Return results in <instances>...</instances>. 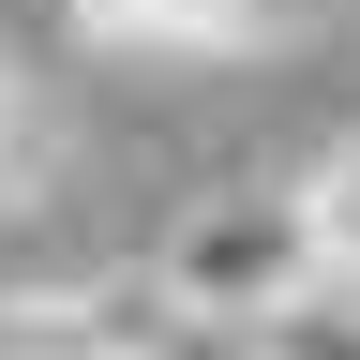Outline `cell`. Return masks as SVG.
<instances>
[{
  "instance_id": "6da1fadb",
  "label": "cell",
  "mask_w": 360,
  "mask_h": 360,
  "mask_svg": "<svg viewBox=\"0 0 360 360\" xmlns=\"http://www.w3.org/2000/svg\"><path fill=\"white\" fill-rule=\"evenodd\" d=\"M150 285H165V315L180 330H270L285 300H315L330 270H315V240H300V195L285 180H225V195H195L165 225V255H150Z\"/></svg>"
},
{
  "instance_id": "7a4b0ae2",
  "label": "cell",
  "mask_w": 360,
  "mask_h": 360,
  "mask_svg": "<svg viewBox=\"0 0 360 360\" xmlns=\"http://www.w3.org/2000/svg\"><path fill=\"white\" fill-rule=\"evenodd\" d=\"M195 330L165 315L150 270H75V285H0V360H180Z\"/></svg>"
},
{
  "instance_id": "3957f363",
  "label": "cell",
  "mask_w": 360,
  "mask_h": 360,
  "mask_svg": "<svg viewBox=\"0 0 360 360\" xmlns=\"http://www.w3.org/2000/svg\"><path fill=\"white\" fill-rule=\"evenodd\" d=\"M90 60H285L315 0H60Z\"/></svg>"
},
{
  "instance_id": "277c9868",
  "label": "cell",
  "mask_w": 360,
  "mask_h": 360,
  "mask_svg": "<svg viewBox=\"0 0 360 360\" xmlns=\"http://www.w3.org/2000/svg\"><path fill=\"white\" fill-rule=\"evenodd\" d=\"M45 195H60V90L0 45V225H30Z\"/></svg>"
},
{
  "instance_id": "5b68a950",
  "label": "cell",
  "mask_w": 360,
  "mask_h": 360,
  "mask_svg": "<svg viewBox=\"0 0 360 360\" xmlns=\"http://www.w3.org/2000/svg\"><path fill=\"white\" fill-rule=\"evenodd\" d=\"M285 195H300V240H315V270H330V285H360V120H345L330 150L285 180Z\"/></svg>"
},
{
  "instance_id": "8992f818",
  "label": "cell",
  "mask_w": 360,
  "mask_h": 360,
  "mask_svg": "<svg viewBox=\"0 0 360 360\" xmlns=\"http://www.w3.org/2000/svg\"><path fill=\"white\" fill-rule=\"evenodd\" d=\"M255 360H360V285H315V300H285L270 330H240Z\"/></svg>"
}]
</instances>
